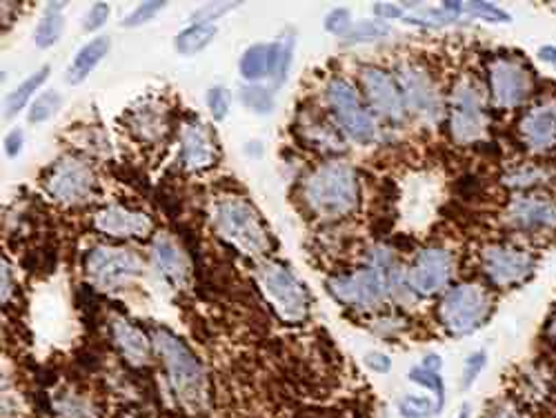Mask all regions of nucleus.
Wrapping results in <instances>:
<instances>
[{
    "mask_svg": "<svg viewBox=\"0 0 556 418\" xmlns=\"http://www.w3.org/2000/svg\"><path fill=\"white\" fill-rule=\"evenodd\" d=\"M258 283L283 320L299 322L307 316L309 299L305 288L296 281L294 274L278 263H263L258 267Z\"/></svg>",
    "mask_w": 556,
    "mask_h": 418,
    "instance_id": "6",
    "label": "nucleus"
},
{
    "mask_svg": "<svg viewBox=\"0 0 556 418\" xmlns=\"http://www.w3.org/2000/svg\"><path fill=\"white\" fill-rule=\"evenodd\" d=\"M85 271L99 290L112 292L143 271V261L129 250L94 248L85 256Z\"/></svg>",
    "mask_w": 556,
    "mask_h": 418,
    "instance_id": "9",
    "label": "nucleus"
},
{
    "mask_svg": "<svg viewBox=\"0 0 556 418\" xmlns=\"http://www.w3.org/2000/svg\"><path fill=\"white\" fill-rule=\"evenodd\" d=\"M390 34V25L381 23V21H363L356 23L348 34H345V42L354 45V42H365V40H377Z\"/></svg>",
    "mask_w": 556,
    "mask_h": 418,
    "instance_id": "33",
    "label": "nucleus"
},
{
    "mask_svg": "<svg viewBox=\"0 0 556 418\" xmlns=\"http://www.w3.org/2000/svg\"><path fill=\"white\" fill-rule=\"evenodd\" d=\"M52 409L56 414V418H89V405L87 401H83L78 394L72 392H63L59 396H54Z\"/></svg>",
    "mask_w": 556,
    "mask_h": 418,
    "instance_id": "31",
    "label": "nucleus"
},
{
    "mask_svg": "<svg viewBox=\"0 0 556 418\" xmlns=\"http://www.w3.org/2000/svg\"><path fill=\"white\" fill-rule=\"evenodd\" d=\"M470 411H472L470 403H463L460 409H458V414H456V418H470Z\"/></svg>",
    "mask_w": 556,
    "mask_h": 418,
    "instance_id": "51",
    "label": "nucleus"
},
{
    "mask_svg": "<svg viewBox=\"0 0 556 418\" xmlns=\"http://www.w3.org/2000/svg\"><path fill=\"white\" fill-rule=\"evenodd\" d=\"M485 363H488V354L483 350L468 356L466 365H463V381H460L463 390H470L477 383V379L481 377V371L485 369Z\"/></svg>",
    "mask_w": 556,
    "mask_h": 418,
    "instance_id": "37",
    "label": "nucleus"
},
{
    "mask_svg": "<svg viewBox=\"0 0 556 418\" xmlns=\"http://www.w3.org/2000/svg\"><path fill=\"white\" fill-rule=\"evenodd\" d=\"M108 16H110V5L108 3H94L85 16V29L97 31L99 27H103L108 23Z\"/></svg>",
    "mask_w": 556,
    "mask_h": 418,
    "instance_id": "42",
    "label": "nucleus"
},
{
    "mask_svg": "<svg viewBox=\"0 0 556 418\" xmlns=\"http://www.w3.org/2000/svg\"><path fill=\"white\" fill-rule=\"evenodd\" d=\"M452 271H454L452 254L441 248H430L416 256L407 274V283L416 294L432 296V294H439L450 283Z\"/></svg>",
    "mask_w": 556,
    "mask_h": 418,
    "instance_id": "14",
    "label": "nucleus"
},
{
    "mask_svg": "<svg viewBox=\"0 0 556 418\" xmlns=\"http://www.w3.org/2000/svg\"><path fill=\"white\" fill-rule=\"evenodd\" d=\"M8 283H10V288H12V281H10V269H8V263L3 261V303H8V299H10Z\"/></svg>",
    "mask_w": 556,
    "mask_h": 418,
    "instance_id": "49",
    "label": "nucleus"
},
{
    "mask_svg": "<svg viewBox=\"0 0 556 418\" xmlns=\"http://www.w3.org/2000/svg\"><path fill=\"white\" fill-rule=\"evenodd\" d=\"M399 85L403 91V99L409 112L416 116L434 121L441 114V101L439 91L432 83V78L414 65H405L399 69Z\"/></svg>",
    "mask_w": 556,
    "mask_h": 418,
    "instance_id": "15",
    "label": "nucleus"
},
{
    "mask_svg": "<svg viewBox=\"0 0 556 418\" xmlns=\"http://www.w3.org/2000/svg\"><path fill=\"white\" fill-rule=\"evenodd\" d=\"M328 103L334 110L343 131L352 138V141H356L361 145H367V143L375 141V136H377L375 118L363 107V103L356 94V89L348 80L334 78L330 83Z\"/></svg>",
    "mask_w": 556,
    "mask_h": 418,
    "instance_id": "11",
    "label": "nucleus"
},
{
    "mask_svg": "<svg viewBox=\"0 0 556 418\" xmlns=\"http://www.w3.org/2000/svg\"><path fill=\"white\" fill-rule=\"evenodd\" d=\"M212 220L218 235L235 243L248 256H265L271 250V239L261 220V214L239 197H223L214 203Z\"/></svg>",
    "mask_w": 556,
    "mask_h": 418,
    "instance_id": "3",
    "label": "nucleus"
},
{
    "mask_svg": "<svg viewBox=\"0 0 556 418\" xmlns=\"http://www.w3.org/2000/svg\"><path fill=\"white\" fill-rule=\"evenodd\" d=\"M154 256L161 267V271L167 276V281L176 288H182L190 281V261L180 250V245L169 239L167 235L156 237L154 241Z\"/></svg>",
    "mask_w": 556,
    "mask_h": 418,
    "instance_id": "21",
    "label": "nucleus"
},
{
    "mask_svg": "<svg viewBox=\"0 0 556 418\" xmlns=\"http://www.w3.org/2000/svg\"><path fill=\"white\" fill-rule=\"evenodd\" d=\"M216 25L212 23H197L188 29H182L176 36V52L182 56H194L199 52H203L207 45L214 40L216 36Z\"/></svg>",
    "mask_w": 556,
    "mask_h": 418,
    "instance_id": "25",
    "label": "nucleus"
},
{
    "mask_svg": "<svg viewBox=\"0 0 556 418\" xmlns=\"http://www.w3.org/2000/svg\"><path fill=\"white\" fill-rule=\"evenodd\" d=\"M392 288V271L388 263L379 258L375 265H367L350 276L332 278L330 290L345 305H356L363 309H372L381 305Z\"/></svg>",
    "mask_w": 556,
    "mask_h": 418,
    "instance_id": "5",
    "label": "nucleus"
},
{
    "mask_svg": "<svg viewBox=\"0 0 556 418\" xmlns=\"http://www.w3.org/2000/svg\"><path fill=\"white\" fill-rule=\"evenodd\" d=\"M463 12L479 16V18H485L490 23H509V21H513V16H509L507 12H503L501 8L490 5V3H463Z\"/></svg>",
    "mask_w": 556,
    "mask_h": 418,
    "instance_id": "38",
    "label": "nucleus"
},
{
    "mask_svg": "<svg viewBox=\"0 0 556 418\" xmlns=\"http://www.w3.org/2000/svg\"><path fill=\"white\" fill-rule=\"evenodd\" d=\"M363 360H365V365H367L369 369H375L377 375H388V371L392 369L390 356H386V354H381V352H367V354L363 356Z\"/></svg>",
    "mask_w": 556,
    "mask_h": 418,
    "instance_id": "44",
    "label": "nucleus"
},
{
    "mask_svg": "<svg viewBox=\"0 0 556 418\" xmlns=\"http://www.w3.org/2000/svg\"><path fill=\"white\" fill-rule=\"evenodd\" d=\"M241 101L248 110L258 112V114H269L274 107V99L265 87L258 85H248L241 89Z\"/></svg>",
    "mask_w": 556,
    "mask_h": 418,
    "instance_id": "35",
    "label": "nucleus"
},
{
    "mask_svg": "<svg viewBox=\"0 0 556 418\" xmlns=\"http://www.w3.org/2000/svg\"><path fill=\"white\" fill-rule=\"evenodd\" d=\"M61 105H63V97L59 94V91H54V89L45 91V94L31 105L27 121H29L31 125L50 121V118L61 110Z\"/></svg>",
    "mask_w": 556,
    "mask_h": 418,
    "instance_id": "32",
    "label": "nucleus"
},
{
    "mask_svg": "<svg viewBox=\"0 0 556 418\" xmlns=\"http://www.w3.org/2000/svg\"><path fill=\"white\" fill-rule=\"evenodd\" d=\"M547 180H552V172L545 165H519L515 172H509L503 182L507 188L515 190H534L536 185H545Z\"/></svg>",
    "mask_w": 556,
    "mask_h": 418,
    "instance_id": "27",
    "label": "nucleus"
},
{
    "mask_svg": "<svg viewBox=\"0 0 556 418\" xmlns=\"http://www.w3.org/2000/svg\"><path fill=\"white\" fill-rule=\"evenodd\" d=\"M23 150V131L21 129H14L8 138H5V152L10 159H16Z\"/></svg>",
    "mask_w": 556,
    "mask_h": 418,
    "instance_id": "45",
    "label": "nucleus"
},
{
    "mask_svg": "<svg viewBox=\"0 0 556 418\" xmlns=\"http://www.w3.org/2000/svg\"><path fill=\"white\" fill-rule=\"evenodd\" d=\"M50 72H52V67L45 65V67H40L36 74L27 76V80H23V83L12 91V94H10V99H8V103H5V116L14 118V116L27 105V101L31 99L34 91H36L45 80H48Z\"/></svg>",
    "mask_w": 556,
    "mask_h": 418,
    "instance_id": "26",
    "label": "nucleus"
},
{
    "mask_svg": "<svg viewBox=\"0 0 556 418\" xmlns=\"http://www.w3.org/2000/svg\"><path fill=\"white\" fill-rule=\"evenodd\" d=\"M127 127L138 138H146V141H159V138L167 129L165 112H163V107H159L154 103L146 105V107H138L127 114Z\"/></svg>",
    "mask_w": 556,
    "mask_h": 418,
    "instance_id": "22",
    "label": "nucleus"
},
{
    "mask_svg": "<svg viewBox=\"0 0 556 418\" xmlns=\"http://www.w3.org/2000/svg\"><path fill=\"white\" fill-rule=\"evenodd\" d=\"M399 411L403 418H432L437 414V403L426 396H403L399 401Z\"/></svg>",
    "mask_w": 556,
    "mask_h": 418,
    "instance_id": "34",
    "label": "nucleus"
},
{
    "mask_svg": "<svg viewBox=\"0 0 556 418\" xmlns=\"http://www.w3.org/2000/svg\"><path fill=\"white\" fill-rule=\"evenodd\" d=\"M165 5L167 3H163V0H156V3H141L131 14H127L123 18V27H141V25L150 23L159 12L165 10Z\"/></svg>",
    "mask_w": 556,
    "mask_h": 418,
    "instance_id": "36",
    "label": "nucleus"
},
{
    "mask_svg": "<svg viewBox=\"0 0 556 418\" xmlns=\"http://www.w3.org/2000/svg\"><path fill=\"white\" fill-rule=\"evenodd\" d=\"M350 18H352L350 10H345V8L332 10V12L326 16V31L337 34V36L348 34V31L352 29V27H350Z\"/></svg>",
    "mask_w": 556,
    "mask_h": 418,
    "instance_id": "41",
    "label": "nucleus"
},
{
    "mask_svg": "<svg viewBox=\"0 0 556 418\" xmlns=\"http://www.w3.org/2000/svg\"><path fill=\"white\" fill-rule=\"evenodd\" d=\"M231 105V97L225 87H212L207 91V107L214 116V121H225Z\"/></svg>",
    "mask_w": 556,
    "mask_h": 418,
    "instance_id": "39",
    "label": "nucleus"
},
{
    "mask_svg": "<svg viewBox=\"0 0 556 418\" xmlns=\"http://www.w3.org/2000/svg\"><path fill=\"white\" fill-rule=\"evenodd\" d=\"M547 337L556 343V307H554V312H552V316L547 320Z\"/></svg>",
    "mask_w": 556,
    "mask_h": 418,
    "instance_id": "50",
    "label": "nucleus"
},
{
    "mask_svg": "<svg viewBox=\"0 0 556 418\" xmlns=\"http://www.w3.org/2000/svg\"><path fill=\"white\" fill-rule=\"evenodd\" d=\"M375 14H377L379 18H383V23H386L388 18H401V16H403V10L396 8V5H392V3H377V5H375Z\"/></svg>",
    "mask_w": 556,
    "mask_h": 418,
    "instance_id": "46",
    "label": "nucleus"
},
{
    "mask_svg": "<svg viewBox=\"0 0 556 418\" xmlns=\"http://www.w3.org/2000/svg\"><path fill=\"white\" fill-rule=\"evenodd\" d=\"M409 381L416 383V385H424L430 392H434V396H437V414L443 411V407H445V383H443L439 371H430L424 365L421 367H412L409 369Z\"/></svg>",
    "mask_w": 556,
    "mask_h": 418,
    "instance_id": "29",
    "label": "nucleus"
},
{
    "mask_svg": "<svg viewBox=\"0 0 556 418\" xmlns=\"http://www.w3.org/2000/svg\"><path fill=\"white\" fill-rule=\"evenodd\" d=\"M218 150L214 136L203 123H188L180 131V165L190 172L207 169L216 163Z\"/></svg>",
    "mask_w": 556,
    "mask_h": 418,
    "instance_id": "18",
    "label": "nucleus"
},
{
    "mask_svg": "<svg viewBox=\"0 0 556 418\" xmlns=\"http://www.w3.org/2000/svg\"><path fill=\"white\" fill-rule=\"evenodd\" d=\"M271 59H274V45H267V42L252 45L239 63L241 76L250 83L261 80L263 76L271 74Z\"/></svg>",
    "mask_w": 556,
    "mask_h": 418,
    "instance_id": "24",
    "label": "nucleus"
},
{
    "mask_svg": "<svg viewBox=\"0 0 556 418\" xmlns=\"http://www.w3.org/2000/svg\"><path fill=\"white\" fill-rule=\"evenodd\" d=\"M521 143L532 154H549L556 150V101H547L528 110L519 121Z\"/></svg>",
    "mask_w": 556,
    "mask_h": 418,
    "instance_id": "16",
    "label": "nucleus"
},
{
    "mask_svg": "<svg viewBox=\"0 0 556 418\" xmlns=\"http://www.w3.org/2000/svg\"><path fill=\"white\" fill-rule=\"evenodd\" d=\"M292 52H294V38H286L283 42L274 45V59H271V76L274 85L281 87L288 78L290 63H292Z\"/></svg>",
    "mask_w": 556,
    "mask_h": 418,
    "instance_id": "30",
    "label": "nucleus"
},
{
    "mask_svg": "<svg viewBox=\"0 0 556 418\" xmlns=\"http://www.w3.org/2000/svg\"><path fill=\"white\" fill-rule=\"evenodd\" d=\"M303 197L309 210L323 218H339L358 205V180L350 165L328 163L305 180Z\"/></svg>",
    "mask_w": 556,
    "mask_h": 418,
    "instance_id": "1",
    "label": "nucleus"
},
{
    "mask_svg": "<svg viewBox=\"0 0 556 418\" xmlns=\"http://www.w3.org/2000/svg\"><path fill=\"white\" fill-rule=\"evenodd\" d=\"M488 78L492 101L501 110L521 107L534 94L532 72L515 59H494L488 67Z\"/></svg>",
    "mask_w": 556,
    "mask_h": 418,
    "instance_id": "8",
    "label": "nucleus"
},
{
    "mask_svg": "<svg viewBox=\"0 0 556 418\" xmlns=\"http://www.w3.org/2000/svg\"><path fill=\"white\" fill-rule=\"evenodd\" d=\"M110 328H112V337H114V345L118 347L121 356L134 365V367H143L150 363L152 358V343L150 339L134 328V325L121 316H112L110 320Z\"/></svg>",
    "mask_w": 556,
    "mask_h": 418,
    "instance_id": "20",
    "label": "nucleus"
},
{
    "mask_svg": "<svg viewBox=\"0 0 556 418\" xmlns=\"http://www.w3.org/2000/svg\"><path fill=\"white\" fill-rule=\"evenodd\" d=\"M237 5H239V3H210V5H203L201 10H197V12H194V18H197L199 23H212L214 18L225 16L227 12L235 10Z\"/></svg>",
    "mask_w": 556,
    "mask_h": 418,
    "instance_id": "43",
    "label": "nucleus"
},
{
    "mask_svg": "<svg viewBox=\"0 0 556 418\" xmlns=\"http://www.w3.org/2000/svg\"><path fill=\"white\" fill-rule=\"evenodd\" d=\"M485 131L488 114L481 91L470 80H463L452 91L450 134L458 145H472L481 141Z\"/></svg>",
    "mask_w": 556,
    "mask_h": 418,
    "instance_id": "7",
    "label": "nucleus"
},
{
    "mask_svg": "<svg viewBox=\"0 0 556 418\" xmlns=\"http://www.w3.org/2000/svg\"><path fill=\"white\" fill-rule=\"evenodd\" d=\"M490 309L492 301L485 288L477 283H460L443 296L439 318L452 337H468L481 328L490 316Z\"/></svg>",
    "mask_w": 556,
    "mask_h": 418,
    "instance_id": "4",
    "label": "nucleus"
},
{
    "mask_svg": "<svg viewBox=\"0 0 556 418\" xmlns=\"http://www.w3.org/2000/svg\"><path fill=\"white\" fill-rule=\"evenodd\" d=\"M481 267L492 286L515 288L534 274L536 256L517 245H490L481 254Z\"/></svg>",
    "mask_w": 556,
    "mask_h": 418,
    "instance_id": "10",
    "label": "nucleus"
},
{
    "mask_svg": "<svg viewBox=\"0 0 556 418\" xmlns=\"http://www.w3.org/2000/svg\"><path fill=\"white\" fill-rule=\"evenodd\" d=\"M45 190L63 205L87 203L97 190V178L91 167L78 159H61L45 178Z\"/></svg>",
    "mask_w": 556,
    "mask_h": 418,
    "instance_id": "12",
    "label": "nucleus"
},
{
    "mask_svg": "<svg viewBox=\"0 0 556 418\" xmlns=\"http://www.w3.org/2000/svg\"><path fill=\"white\" fill-rule=\"evenodd\" d=\"M539 59L543 63H547L549 67H556V48H554V45H543V48L539 50Z\"/></svg>",
    "mask_w": 556,
    "mask_h": 418,
    "instance_id": "47",
    "label": "nucleus"
},
{
    "mask_svg": "<svg viewBox=\"0 0 556 418\" xmlns=\"http://www.w3.org/2000/svg\"><path fill=\"white\" fill-rule=\"evenodd\" d=\"M63 27H65L63 14H59V12H48V14H45L42 21H40L38 27H36V34H34L36 48H38V50H50V48H54V45H56L59 38H61V34H63Z\"/></svg>",
    "mask_w": 556,
    "mask_h": 418,
    "instance_id": "28",
    "label": "nucleus"
},
{
    "mask_svg": "<svg viewBox=\"0 0 556 418\" xmlns=\"http://www.w3.org/2000/svg\"><path fill=\"white\" fill-rule=\"evenodd\" d=\"M505 223L526 235H549L556 231V199L547 194H523L507 205Z\"/></svg>",
    "mask_w": 556,
    "mask_h": 418,
    "instance_id": "13",
    "label": "nucleus"
},
{
    "mask_svg": "<svg viewBox=\"0 0 556 418\" xmlns=\"http://www.w3.org/2000/svg\"><path fill=\"white\" fill-rule=\"evenodd\" d=\"M361 78H363V87L367 91V97L377 107V112L381 116H386L388 121H394V123L403 121L407 105L403 99L401 85L388 72L379 69V67H365L361 72Z\"/></svg>",
    "mask_w": 556,
    "mask_h": 418,
    "instance_id": "17",
    "label": "nucleus"
},
{
    "mask_svg": "<svg viewBox=\"0 0 556 418\" xmlns=\"http://www.w3.org/2000/svg\"><path fill=\"white\" fill-rule=\"evenodd\" d=\"M94 227L112 239H143L152 231V220L121 205H110L94 216Z\"/></svg>",
    "mask_w": 556,
    "mask_h": 418,
    "instance_id": "19",
    "label": "nucleus"
},
{
    "mask_svg": "<svg viewBox=\"0 0 556 418\" xmlns=\"http://www.w3.org/2000/svg\"><path fill=\"white\" fill-rule=\"evenodd\" d=\"M424 367H426V369H430V371H439V375H441L443 360H441V356H439V354H428V356H426V360H424Z\"/></svg>",
    "mask_w": 556,
    "mask_h": 418,
    "instance_id": "48",
    "label": "nucleus"
},
{
    "mask_svg": "<svg viewBox=\"0 0 556 418\" xmlns=\"http://www.w3.org/2000/svg\"><path fill=\"white\" fill-rule=\"evenodd\" d=\"M154 347L165 363L172 390L180 405L190 411H201L207 403V379L197 356L165 330L154 334Z\"/></svg>",
    "mask_w": 556,
    "mask_h": 418,
    "instance_id": "2",
    "label": "nucleus"
},
{
    "mask_svg": "<svg viewBox=\"0 0 556 418\" xmlns=\"http://www.w3.org/2000/svg\"><path fill=\"white\" fill-rule=\"evenodd\" d=\"M110 52V38L108 36H99L94 40H89L85 48L76 54L70 72H67V83L70 85H78L83 83L91 69H94Z\"/></svg>",
    "mask_w": 556,
    "mask_h": 418,
    "instance_id": "23",
    "label": "nucleus"
},
{
    "mask_svg": "<svg viewBox=\"0 0 556 418\" xmlns=\"http://www.w3.org/2000/svg\"><path fill=\"white\" fill-rule=\"evenodd\" d=\"M485 418H532V416L513 401H498L488 409Z\"/></svg>",
    "mask_w": 556,
    "mask_h": 418,
    "instance_id": "40",
    "label": "nucleus"
}]
</instances>
